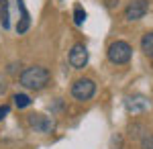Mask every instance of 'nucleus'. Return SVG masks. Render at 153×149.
Segmentation results:
<instances>
[{
    "mask_svg": "<svg viewBox=\"0 0 153 149\" xmlns=\"http://www.w3.org/2000/svg\"><path fill=\"white\" fill-rule=\"evenodd\" d=\"M19 82H21V86L27 88V90L39 92L51 82V74H49V69L43 68V66H29V68L23 69Z\"/></svg>",
    "mask_w": 153,
    "mask_h": 149,
    "instance_id": "1",
    "label": "nucleus"
},
{
    "mask_svg": "<svg viewBox=\"0 0 153 149\" xmlns=\"http://www.w3.org/2000/svg\"><path fill=\"white\" fill-rule=\"evenodd\" d=\"M106 55H108V61L114 63V66H125L129 63L131 57H133V47L127 43V41H112L108 49H106Z\"/></svg>",
    "mask_w": 153,
    "mask_h": 149,
    "instance_id": "2",
    "label": "nucleus"
},
{
    "mask_svg": "<svg viewBox=\"0 0 153 149\" xmlns=\"http://www.w3.org/2000/svg\"><path fill=\"white\" fill-rule=\"evenodd\" d=\"M96 94V82L92 78H78L71 84V96L78 102H88Z\"/></svg>",
    "mask_w": 153,
    "mask_h": 149,
    "instance_id": "3",
    "label": "nucleus"
},
{
    "mask_svg": "<svg viewBox=\"0 0 153 149\" xmlns=\"http://www.w3.org/2000/svg\"><path fill=\"white\" fill-rule=\"evenodd\" d=\"M90 61V53H88V47L84 43H76L70 51V66L74 69H84Z\"/></svg>",
    "mask_w": 153,
    "mask_h": 149,
    "instance_id": "4",
    "label": "nucleus"
},
{
    "mask_svg": "<svg viewBox=\"0 0 153 149\" xmlns=\"http://www.w3.org/2000/svg\"><path fill=\"white\" fill-rule=\"evenodd\" d=\"M27 123H29V127L31 129H35L37 133H51L53 129H55V121L51 118V116H45V115H37V112H33V115L27 116Z\"/></svg>",
    "mask_w": 153,
    "mask_h": 149,
    "instance_id": "5",
    "label": "nucleus"
},
{
    "mask_svg": "<svg viewBox=\"0 0 153 149\" xmlns=\"http://www.w3.org/2000/svg\"><path fill=\"white\" fill-rule=\"evenodd\" d=\"M149 10V0H131L125 8V19L127 21H141Z\"/></svg>",
    "mask_w": 153,
    "mask_h": 149,
    "instance_id": "6",
    "label": "nucleus"
},
{
    "mask_svg": "<svg viewBox=\"0 0 153 149\" xmlns=\"http://www.w3.org/2000/svg\"><path fill=\"white\" fill-rule=\"evenodd\" d=\"M127 110L129 112H143V110H147L149 108V100L147 98H143V96H129L127 98Z\"/></svg>",
    "mask_w": 153,
    "mask_h": 149,
    "instance_id": "7",
    "label": "nucleus"
},
{
    "mask_svg": "<svg viewBox=\"0 0 153 149\" xmlns=\"http://www.w3.org/2000/svg\"><path fill=\"white\" fill-rule=\"evenodd\" d=\"M16 4H19V10H21V21L16 25V33L23 35L29 31V27H31V14L27 10V6H25V0H16Z\"/></svg>",
    "mask_w": 153,
    "mask_h": 149,
    "instance_id": "8",
    "label": "nucleus"
},
{
    "mask_svg": "<svg viewBox=\"0 0 153 149\" xmlns=\"http://www.w3.org/2000/svg\"><path fill=\"white\" fill-rule=\"evenodd\" d=\"M0 25H2V29H10V12H8V0H0Z\"/></svg>",
    "mask_w": 153,
    "mask_h": 149,
    "instance_id": "9",
    "label": "nucleus"
},
{
    "mask_svg": "<svg viewBox=\"0 0 153 149\" xmlns=\"http://www.w3.org/2000/svg\"><path fill=\"white\" fill-rule=\"evenodd\" d=\"M141 51L153 59V33H145L141 39Z\"/></svg>",
    "mask_w": 153,
    "mask_h": 149,
    "instance_id": "10",
    "label": "nucleus"
},
{
    "mask_svg": "<svg viewBox=\"0 0 153 149\" xmlns=\"http://www.w3.org/2000/svg\"><path fill=\"white\" fill-rule=\"evenodd\" d=\"M12 102H14V106L16 108H27V106H31V96L29 94H14L12 96Z\"/></svg>",
    "mask_w": 153,
    "mask_h": 149,
    "instance_id": "11",
    "label": "nucleus"
},
{
    "mask_svg": "<svg viewBox=\"0 0 153 149\" xmlns=\"http://www.w3.org/2000/svg\"><path fill=\"white\" fill-rule=\"evenodd\" d=\"M84 21H86V10L80 4H76V8H74V23L78 25V27H82Z\"/></svg>",
    "mask_w": 153,
    "mask_h": 149,
    "instance_id": "12",
    "label": "nucleus"
},
{
    "mask_svg": "<svg viewBox=\"0 0 153 149\" xmlns=\"http://www.w3.org/2000/svg\"><path fill=\"white\" fill-rule=\"evenodd\" d=\"M141 147L143 149H153V135L151 133H147V135L141 139Z\"/></svg>",
    "mask_w": 153,
    "mask_h": 149,
    "instance_id": "13",
    "label": "nucleus"
},
{
    "mask_svg": "<svg viewBox=\"0 0 153 149\" xmlns=\"http://www.w3.org/2000/svg\"><path fill=\"white\" fill-rule=\"evenodd\" d=\"M8 112H10V106L8 104H0V121H4L8 116Z\"/></svg>",
    "mask_w": 153,
    "mask_h": 149,
    "instance_id": "14",
    "label": "nucleus"
},
{
    "mask_svg": "<svg viewBox=\"0 0 153 149\" xmlns=\"http://www.w3.org/2000/svg\"><path fill=\"white\" fill-rule=\"evenodd\" d=\"M6 88H8V84H6V80L2 78V80H0V94H4V92H6Z\"/></svg>",
    "mask_w": 153,
    "mask_h": 149,
    "instance_id": "15",
    "label": "nucleus"
},
{
    "mask_svg": "<svg viewBox=\"0 0 153 149\" xmlns=\"http://www.w3.org/2000/svg\"><path fill=\"white\" fill-rule=\"evenodd\" d=\"M8 72L14 74V72H16V63H10V66H8Z\"/></svg>",
    "mask_w": 153,
    "mask_h": 149,
    "instance_id": "16",
    "label": "nucleus"
}]
</instances>
